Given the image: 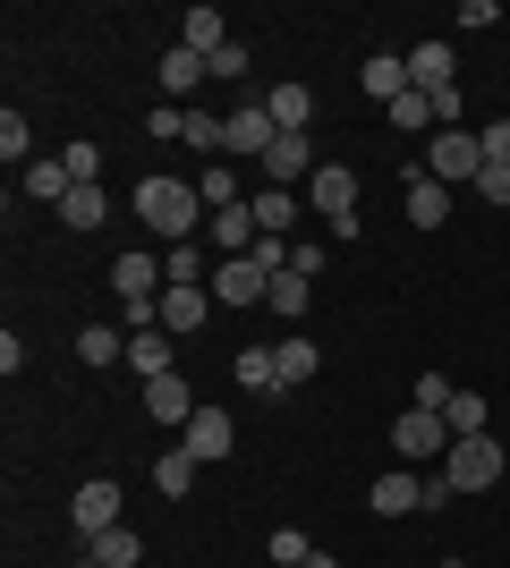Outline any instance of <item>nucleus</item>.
Listing matches in <instances>:
<instances>
[{
  "label": "nucleus",
  "instance_id": "nucleus-17",
  "mask_svg": "<svg viewBox=\"0 0 510 568\" xmlns=\"http://www.w3.org/2000/svg\"><path fill=\"white\" fill-rule=\"evenodd\" d=\"M442 213H451V187L426 179V162H417L409 170V221H417V230H442Z\"/></svg>",
  "mask_w": 510,
  "mask_h": 568
},
{
  "label": "nucleus",
  "instance_id": "nucleus-18",
  "mask_svg": "<svg viewBox=\"0 0 510 568\" xmlns=\"http://www.w3.org/2000/svg\"><path fill=\"white\" fill-rule=\"evenodd\" d=\"M196 85H213V69H204V51L170 43V51H162V94H196Z\"/></svg>",
  "mask_w": 510,
  "mask_h": 568
},
{
  "label": "nucleus",
  "instance_id": "nucleus-38",
  "mask_svg": "<svg viewBox=\"0 0 510 568\" xmlns=\"http://www.w3.org/2000/svg\"><path fill=\"white\" fill-rule=\"evenodd\" d=\"M204 69H213V85H230V77H247V43H239V34H230V43H221L213 60H204Z\"/></svg>",
  "mask_w": 510,
  "mask_h": 568
},
{
  "label": "nucleus",
  "instance_id": "nucleus-8",
  "mask_svg": "<svg viewBox=\"0 0 510 568\" xmlns=\"http://www.w3.org/2000/svg\"><path fill=\"white\" fill-rule=\"evenodd\" d=\"M69 518H77V535H86V544H94V535H111V526H120V484H111V475H94V484H77Z\"/></svg>",
  "mask_w": 510,
  "mask_h": 568
},
{
  "label": "nucleus",
  "instance_id": "nucleus-2",
  "mask_svg": "<svg viewBox=\"0 0 510 568\" xmlns=\"http://www.w3.org/2000/svg\"><path fill=\"white\" fill-rule=\"evenodd\" d=\"M442 475H451V493H493L502 484V442L493 433H460L442 450Z\"/></svg>",
  "mask_w": 510,
  "mask_h": 568
},
{
  "label": "nucleus",
  "instance_id": "nucleus-1",
  "mask_svg": "<svg viewBox=\"0 0 510 568\" xmlns=\"http://www.w3.org/2000/svg\"><path fill=\"white\" fill-rule=\"evenodd\" d=\"M137 213H146L153 237L179 246V237H196V221H204V195H196V179H162V170H153L146 187H137Z\"/></svg>",
  "mask_w": 510,
  "mask_h": 568
},
{
  "label": "nucleus",
  "instance_id": "nucleus-41",
  "mask_svg": "<svg viewBox=\"0 0 510 568\" xmlns=\"http://www.w3.org/2000/svg\"><path fill=\"white\" fill-rule=\"evenodd\" d=\"M477 195H486V204H510V162H486V170H477Z\"/></svg>",
  "mask_w": 510,
  "mask_h": 568
},
{
  "label": "nucleus",
  "instance_id": "nucleus-4",
  "mask_svg": "<svg viewBox=\"0 0 510 568\" xmlns=\"http://www.w3.org/2000/svg\"><path fill=\"white\" fill-rule=\"evenodd\" d=\"M451 450V425H442V407H409L400 425H391V458L400 467H426V458Z\"/></svg>",
  "mask_w": 510,
  "mask_h": 568
},
{
  "label": "nucleus",
  "instance_id": "nucleus-12",
  "mask_svg": "<svg viewBox=\"0 0 510 568\" xmlns=\"http://www.w3.org/2000/svg\"><path fill=\"white\" fill-rule=\"evenodd\" d=\"M162 272H153V255H111V297L120 306H146V297H162Z\"/></svg>",
  "mask_w": 510,
  "mask_h": 568
},
{
  "label": "nucleus",
  "instance_id": "nucleus-27",
  "mask_svg": "<svg viewBox=\"0 0 510 568\" xmlns=\"http://www.w3.org/2000/svg\"><path fill=\"white\" fill-rule=\"evenodd\" d=\"M162 281H179V288H204V237H179L162 255Z\"/></svg>",
  "mask_w": 510,
  "mask_h": 568
},
{
  "label": "nucleus",
  "instance_id": "nucleus-16",
  "mask_svg": "<svg viewBox=\"0 0 510 568\" xmlns=\"http://www.w3.org/2000/svg\"><path fill=\"white\" fill-rule=\"evenodd\" d=\"M146 416H153V425H188V416H196V390H188L179 374L146 382Z\"/></svg>",
  "mask_w": 510,
  "mask_h": 568
},
{
  "label": "nucleus",
  "instance_id": "nucleus-7",
  "mask_svg": "<svg viewBox=\"0 0 510 568\" xmlns=\"http://www.w3.org/2000/svg\"><path fill=\"white\" fill-rule=\"evenodd\" d=\"M307 204L323 213V230H332V221H349V213H358V170H349V162H323L316 179H307Z\"/></svg>",
  "mask_w": 510,
  "mask_h": 568
},
{
  "label": "nucleus",
  "instance_id": "nucleus-40",
  "mask_svg": "<svg viewBox=\"0 0 510 568\" xmlns=\"http://www.w3.org/2000/svg\"><path fill=\"white\" fill-rule=\"evenodd\" d=\"M188 144H196V153H221V119L213 111H188Z\"/></svg>",
  "mask_w": 510,
  "mask_h": 568
},
{
  "label": "nucleus",
  "instance_id": "nucleus-3",
  "mask_svg": "<svg viewBox=\"0 0 510 568\" xmlns=\"http://www.w3.org/2000/svg\"><path fill=\"white\" fill-rule=\"evenodd\" d=\"M477 170H486V144L468 136V128H434V144H426V179H442V187H477Z\"/></svg>",
  "mask_w": 510,
  "mask_h": 568
},
{
  "label": "nucleus",
  "instance_id": "nucleus-44",
  "mask_svg": "<svg viewBox=\"0 0 510 568\" xmlns=\"http://www.w3.org/2000/svg\"><path fill=\"white\" fill-rule=\"evenodd\" d=\"M417 407H451V382H442L434 365H426V374H417Z\"/></svg>",
  "mask_w": 510,
  "mask_h": 568
},
{
  "label": "nucleus",
  "instance_id": "nucleus-19",
  "mask_svg": "<svg viewBox=\"0 0 510 568\" xmlns=\"http://www.w3.org/2000/svg\"><path fill=\"white\" fill-rule=\"evenodd\" d=\"M264 111H272V128H281V136H307V119H316V94H307V85H272Z\"/></svg>",
  "mask_w": 510,
  "mask_h": 568
},
{
  "label": "nucleus",
  "instance_id": "nucleus-23",
  "mask_svg": "<svg viewBox=\"0 0 510 568\" xmlns=\"http://www.w3.org/2000/svg\"><path fill=\"white\" fill-rule=\"evenodd\" d=\"M272 356H281V390H298V382H316L323 374V356H316V339H281V348H272Z\"/></svg>",
  "mask_w": 510,
  "mask_h": 568
},
{
  "label": "nucleus",
  "instance_id": "nucleus-13",
  "mask_svg": "<svg viewBox=\"0 0 510 568\" xmlns=\"http://www.w3.org/2000/svg\"><path fill=\"white\" fill-rule=\"evenodd\" d=\"M204 314H213V288H179V281L162 288V332H170V339L204 332Z\"/></svg>",
  "mask_w": 510,
  "mask_h": 568
},
{
  "label": "nucleus",
  "instance_id": "nucleus-29",
  "mask_svg": "<svg viewBox=\"0 0 510 568\" xmlns=\"http://www.w3.org/2000/svg\"><path fill=\"white\" fill-rule=\"evenodd\" d=\"M102 213H111V195H102V187H69V204H60V230H102Z\"/></svg>",
  "mask_w": 510,
  "mask_h": 568
},
{
  "label": "nucleus",
  "instance_id": "nucleus-14",
  "mask_svg": "<svg viewBox=\"0 0 510 568\" xmlns=\"http://www.w3.org/2000/svg\"><path fill=\"white\" fill-rule=\"evenodd\" d=\"M264 288H272V281H264L247 255H230V263L213 272V297H221V306H264Z\"/></svg>",
  "mask_w": 510,
  "mask_h": 568
},
{
  "label": "nucleus",
  "instance_id": "nucleus-37",
  "mask_svg": "<svg viewBox=\"0 0 510 568\" xmlns=\"http://www.w3.org/2000/svg\"><path fill=\"white\" fill-rule=\"evenodd\" d=\"M272 560H281V568H307V560H316V544H307L298 526H281V535H272Z\"/></svg>",
  "mask_w": 510,
  "mask_h": 568
},
{
  "label": "nucleus",
  "instance_id": "nucleus-10",
  "mask_svg": "<svg viewBox=\"0 0 510 568\" xmlns=\"http://www.w3.org/2000/svg\"><path fill=\"white\" fill-rule=\"evenodd\" d=\"M316 144H307V136H272V153H264V179H272V187H290V195H307V179H316Z\"/></svg>",
  "mask_w": 510,
  "mask_h": 568
},
{
  "label": "nucleus",
  "instance_id": "nucleus-25",
  "mask_svg": "<svg viewBox=\"0 0 510 568\" xmlns=\"http://www.w3.org/2000/svg\"><path fill=\"white\" fill-rule=\"evenodd\" d=\"M86 560H94V568H137V560H146V544H137L128 526H111V535H94V544H86Z\"/></svg>",
  "mask_w": 510,
  "mask_h": 568
},
{
  "label": "nucleus",
  "instance_id": "nucleus-32",
  "mask_svg": "<svg viewBox=\"0 0 510 568\" xmlns=\"http://www.w3.org/2000/svg\"><path fill=\"white\" fill-rule=\"evenodd\" d=\"M196 195H204V213H230V204H239V170H230V162H213L204 179H196Z\"/></svg>",
  "mask_w": 510,
  "mask_h": 568
},
{
  "label": "nucleus",
  "instance_id": "nucleus-42",
  "mask_svg": "<svg viewBox=\"0 0 510 568\" xmlns=\"http://www.w3.org/2000/svg\"><path fill=\"white\" fill-rule=\"evenodd\" d=\"M26 144H34V128L9 111V119H0V153H9V162H26Z\"/></svg>",
  "mask_w": 510,
  "mask_h": 568
},
{
  "label": "nucleus",
  "instance_id": "nucleus-45",
  "mask_svg": "<svg viewBox=\"0 0 510 568\" xmlns=\"http://www.w3.org/2000/svg\"><path fill=\"white\" fill-rule=\"evenodd\" d=\"M290 272H307V281L323 272V246H316V237H298V246H290Z\"/></svg>",
  "mask_w": 510,
  "mask_h": 568
},
{
  "label": "nucleus",
  "instance_id": "nucleus-39",
  "mask_svg": "<svg viewBox=\"0 0 510 568\" xmlns=\"http://www.w3.org/2000/svg\"><path fill=\"white\" fill-rule=\"evenodd\" d=\"M60 162H69V179H77V187H94V179H102V153H94V144H69Z\"/></svg>",
  "mask_w": 510,
  "mask_h": 568
},
{
  "label": "nucleus",
  "instance_id": "nucleus-30",
  "mask_svg": "<svg viewBox=\"0 0 510 568\" xmlns=\"http://www.w3.org/2000/svg\"><path fill=\"white\" fill-rule=\"evenodd\" d=\"M264 306H272V314H290V323H298V314L316 306V297H307V272H272V288H264Z\"/></svg>",
  "mask_w": 510,
  "mask_h": 568
},
{
  "label": "nucleus",
  "instance_id": "nucleus-36",
  "mask_svg": "<svg viewBox=\"0 0 510 568\" xmlns=\"http://www.w3.org/2000/svg\"><path fill=\"white\" fill-rule=\"evenodd\" d=\"M247 263H256V272H290V237H256V246H247Z\"/></svg>",
  "mask_w": 510,
  "mask_h": 568
},
{
  "label": "nucleus",
  "instance_id": "nucleus-46",
  "mask_svg": "<svg viewBox=\"0 0 510 568\" xmlns=\"http://www.w3.org/2000/svg\"><path fill=\"white\" fill-rule=\"evenodd\" d=\"M307 568H340V560H332V551H316V560H307Z\"/></svg>",
  "mask_w": 510,
  "mask_h": 568
},
{
  "label": "nucleus",
  "instance_id": "nucleus-6",
  "mask_svg": "<svg viewBox=\"0 0 510 568\" xmlns=\"http://www.w3.org/2000/svg\"><path fill=\"white\" fill-rule=\"evenodd\" d=\"M179 450H188L196 467H213V458H230V450H239V425H230L221 407H196L188 425H179Z\"/></svg>",
  "mask_w": 510,
  "mask_h": 568
},
{
  "label": "nucleus",
  "instance_id": "nucleus-24",
  "mask_svg": "<svg viewBox=\"0 0 510 568\" xmlns=\"http://www.w3.org/2000/svg\"><path fill=\"white\" fill-rule=\"evenodd\" d=\"M77 356H86V365H128V332H111V323H86V332H77Z\"/></svg>",
  "mask_w": 510,
  "mask_h": 568
},
{
  "label": "nucleus",
  "instance_id": "nucleus-34",
  "mask_svg": "<svg viewBox=\"0 0 510 568\" xmlns=\"http://www.w3.org/2000/svg\"><path fill=\"white\" fill-rule=\"evenodd\" d=\"M442 425H451V442H460V433H486V399H477V390H451Z\"/></svg>",
  "mask_w": 510,
  "mask_h": 568
},
{
  "label": "nucleus",
  "instance_id": "nucleus-31",
  "mask_svg": "<svg viewBox=\"0 0 510 568\" xmlns=\"http://www.w3.org/2000/svg\"><path fill=\"white\" fill-rule=\"evenodd\" d=\"M230 365H239L247 390H281V356H272V348H239Z\"/></svg>",
  "mask_w": 510,
  "mask_h": 568
},
{
  "label": "nucleus",
  "instance_id": "nucleus-28",
  "mask_svg": "<svg viewBox=\"0 0 510 568\" xmlns=\"http://www.w3.org/2000/svg\"><path fill=\"white\" fill-rule=\"evenodd\" d=\"M179 43H188V51H204V60H213V51L230 43V34H221V9H188V18H179Z\"/></svg>",
  "mask_w": 510,
  "mask_h": 568
},
{
  "label": "nucleus",
  "instance_id": "nucleus-33",
  "mask_svg": "<svg viewBox=\"0 0 510 568\" xmlns=\"http://www.w3.org/2000/svg\"><path fill=\"white\" fill-rule=\"evenodd\" d=\"M153 484H162L170 500H188V484H196V458H188V450H162V458H153Z\"/></svg>",
  "mask_w": 510,
  "mask_h": 568
},
{
  "label": "nucleus",
  "instance_id": "nucleus-5",
  "mask_svg": "<svg viewBox=\"0 0 510 568\" xmlns=\"http://www.w3.org/2000/svg\"><path fill=\"white\" fill-rule=\"evenodd\" d=\"M272 136H281V128H272L264 102H230V111H221V153H239V162H264Z\"/></svg>",
  "mask_w": 510,
  "mask_h": 568
},
{
  "label": "nucleus",
  "instance_id": "nucleus-22",
  "mask_svg": "<svg viewBox=\"0 0 510 568\" xmlns=\"http://www.w3.org/2000/svg\"><path fill=\"white\" fill-rule=\"evenodd\" d=\"M247 213H256V230H264V237H290V230H298V195H290V187H264Z\"/></svg>",
  "mask_w": 510,
  "mask_h": 568
},
{
  "label": "nucleus",
  "instance_id": "nucleus-15",
  "mask_svg": "<svg viewBox=\"0 0 510 568\" xmlns=\"http://www.w3.org/2000/svg\"><path fill=\"white\" fill-rule=\"evenodd\" d=\"M128 365H137L146 382L179 374V339H170V332H128Z\"/></svg>",
  "mask_w": 510,
  "mask_h": 568
},
{
  "label": "nucleus",
  "instance_id": "nucleus-20",
  "mask_svg": "<svg viewBox=\"0 0 510 568\" xmlns=\"http://www.w3.org/2000/svg\"><path fill=\"white\" fill-rule=\"evenodd\" d=\"M204 237H213L221 263H230V255H247V246H256L264 230H256V213H247V204H230V213H213V230H204Z\"/></svg>",
  "mask_w": 510,
  "mask_h": 568
},
{
  "label": "nucleus",
  "instance_id": "nucleus-35",
  "mask_svg": "<svg viewBox=\"0 0 510 568\" xmlns=\"http://www.w3.org/2000/svg\"><path fill=\"white\" fill-rule=\"evenodd\" d=\"M391 128H400V136H417V128H426V119H434V94H417V85H409V94H400V102H391Z\"/></svg>",
  "mask_w": 510,
  "mask_h": 568
},
{
  "label": "nucleus",
  "instance_id": "nucleus-9",
  "mask_svg": "<svg viewBox=\"0 0 510 568\" xmlns=\"http://www.w3.org/2000/svg\"><path fill=\"white\" fill-rule=\"evenodd\" d=\"M400 60H409V85H417V94H442V85H460V51L442 43V34H426V43L400 51Z\"/></svg>",
  "mask_w": 510,
  "mask_h": 568
},
{
  "label": "nucleus",
  "instance_id": "nucleus-43",
  "mask_svg": "<svg viewBox=\"0 0 510 568\" xmlns=\"http://www.w3.org/2000/svg\"><path fill=\"white\" fill-rule=\"evenodd\" d=\"M477 144H486V162H510V119H486V128H477Z\"/></svg>",
  "mask_w": 510,
  "mask_h": 568
},
{
  "label": "nucleus",
  "instance_id": "nucleus-21",
  "mask_svg": "<svg viewBox=\"0 0 510 568\" xmlns=\"http://www.w3.org/2000/svg\"><path fill=\"white\" fill-rule=\"evenodd\" d=\"M366 94H383V111H391V102H400V94H409V60H400V51H374V60H366Z\"/></svg>",
  "mask_w": 510,
  "mask_h": 568
},
{
  "label": "nucleus",
  "instance_id": "nucleus-26",
  "mask_svg": "<svg viewBox=\"0 0 510 568\" xmlns=\"http://www.w3.org/2000/svg\"><path fill=\"white\" fill-rule=\"evenodd\" d=\"M69 162H26V195H34V204H69Z\"/></svg>",
  "mask_w": 510,
  "mask_h": 568
},
{
  "label": "nucleus",
  "instance_id": "nucleus-11",
  "mask_svg": "<svg viewBox=\"0 0 510 568\" xmlns=\"http://www.w3.org/2000/svg\"><path fill=\"white\" fill-rule=\"evenodd\" d=\"M374 518H409V509H426V475L417 467H391V475H374Z\"/></svg>",
  "mask_w": 510,
  "mask_h": 568
}]
</instances>
